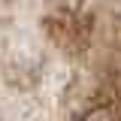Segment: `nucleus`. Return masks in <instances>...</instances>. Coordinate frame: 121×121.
Returning <instances> with one entry per match:
<instances>
[{
    "mask_svg": "<svg viewBox=\"0 0 121 121\" xmlns=\"http://www.w3.org/2000/svg\"><path fill=\"white\" fill-rule=\"evenodd\" d=\"M112 30H115V48L121 52V18L115 21V27H112Z\"/></svg>",
    "mask_w": 121,
    "mask_h": 121,
    "instance_id": "3",
    "label": "nucleus"
},
{
    "mask_svg": "<svg viewBox=\"0 0 121 121\" xmlns=\"http://www.w3.org/2000/svg\"><path fill=\"white\" fill-rule=\"evenodd\" d=\"M45 27L52 39L67 52H79L82 45H88V24L76 12H52L45 18Z\"/></svg>",
    "mask_w": 121,
    "mask_h": 121,
    "instance_id": "1",
    "label": "nucleus"
},
{
    "mask_svg": "<svg viewBox=\"0 0 121 121\" xmlns=\"http://www.w3.org/2000/svg\"><path fill=\"white\" fill-rule=\"evenodd\" d=\"M82 121H121L118 109H109V106H97V109H91L85 112V118Z\"/></svg>",
    "mask_w": 121,
    "mask_h": 121,
    "instance_id": "2",
    "label": "nucleus"
}]
</instances>
